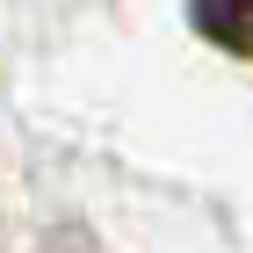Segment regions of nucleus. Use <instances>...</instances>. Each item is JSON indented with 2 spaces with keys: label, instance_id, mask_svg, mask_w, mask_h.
Masks as SVG:
<instances>
[{
  "label": "nucleus",
  "instance_id": "1",
  "mask_svg": "<svg viewBox=\"0 0 253 253\" xmlns=\"http://www.w3.org/2000/svg\"><path fill=\"white\" fill-rule=\"evenodd\" d=\"M195 37L232 51V58H253V0H188Z\"/></svg>",
  "mask_w": 253,
  "mask_h": 253
}]
</instances>
